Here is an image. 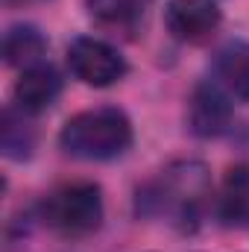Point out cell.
I'll use <instances>...</instances> for the list:
<instances>
[{
	"mask_svg": "<svg viewBox=\"0 0 249 252\" xmlns=\"http://www.w3.org/2000/svg\"><path fill=\"white\" fill-rule=\"evenodd\" d=\"M211 196V173L202 161H173L153 182L138 188L135 208L141 217H164L179 229L190 232Z\"/></svg>",
	"mask_w": 249,
	"mask_h": 252,
	"instance_id": "obj_1",
	"label": "cell"
},
{
	"mask_svg": "<svg viewBox=\"0 0 249 252\" xmlns=\"http://www.w3.org/2000/svg\"><path fill=\"white\" fill-rule=\"evenodd\" d=\"M59 144L67 156L85 161H106L124 156L132 144V124L121 109H88L73 115L59 132Z\"/></svg>",
	"mask_w": 249,
	"mask_h": 252,
	"instance_id": "obj_2",
	"label": "cell"
},
{
	"mask_svg": "<svg viewBox=\"0 0 249 252\" xmlns=\"http://www.w3.org/2000/svg\"><path fill=\"white\" fill-rule=\"evenodd\" d=\"M38 214L53 232L82 238L103 223V193L94 182H64L41 199Z\"/></svg>",
	"mask_w": 249,
	"mask_h": 252,
	"instance_id": "obj_3",
	"label": "cell"
},
{
	"mask_svg": "<svg viewBox=\"0 0 249 252\" xmlns=\"http://www.w3.org/2000/svg\"><path fill=\"white\" fill-rule=\"evenodd\" d=\"M67 64L70 73L94 88H109L126 76V59L103 38L79 35L67 47Z\"/></svg>",
	"mask_w": 249,
	"mask_h": 252,
	"instance_id": "obj_4",
	"label": "cell"
},
{
	"mask_svg": "<svg viewBox=\"0 0 249 252\" xmlns=\"http://www.w3.org/2000/svg\"><path fill=\"white\" fill-rule=\"evenodd\" d=\"M232 100L220 82H199L187 100V126L199 138H217L232 126Z\"/></svg>",
	"mask_w": 249,
	"mask_h": 252,
	"instance_id": "obj_5",
	"label": "cell"
},
{
	"mask_svg": "<svg viewBox=\"0 0 249 252\" xmlns=\"http://www.w3.org/2000/svg\"><path fill=\"white\" fill-rule=\"evenodd\" d=\"M220 21H223V15H220L214 0H173L164 9L167 32L176 41H185V44L208 41L217 32Z\"/></svg>",
	"mask_w": 249,
	"mask_h": 252,
	"instance_id": "obj_6",
	"label": "cell"
},
{
	"mask_svg": "<svg viewBox=\"0 0 249 252\" xmlns=\"http://www.w3.org/2000/svg\"><path fill=\"white\" fill-rule=\"evenodd\" d=\"M62 91V76L53 64L41 62L35 67H27L21 73V79L15 82V103L21 112L27 115H38L44 109H50L56 103Z\"/></svg>",
	"mask_w": 249,
	"mask_h": 252,
	"instance_id": "obj_7",
	"label": "cell"
},
{
	"mask_svg": "<svg viewBox=\"0 0 249 252\" xmlns=\"http://www.w3.org/2000/svg\"><path fill=\"white\" fill-rule=\"evenodd\" d=\"M217 217L229 229L249 223V161H238L226 170L217 196Z\"/></svg>",
	"mask_w": 249,
	"mask_h": 252,
	"instance_id": "obj_8",
	"label": "cell"
},
{
	"mask_svg": "<svg viewBox=\"0 0 249 252\" xmlns=\"http://www.w3.org/2000/svg\"><path fill=\"white\" fill-rule=\"evenodd\" d=\"M217 82L238 100H249V41H229L214 56Z\"/></svg>",
	"mask_w": 249,
	"mask_h": 252,
	"instance_id": "obj_9",
	"label": "cell"
},
{
	"mask_svg": "<svg viewBox=\"0 0 249 252\" xmlns=\"http://www.w3.org/2000/svg\"><path fill=\"white\" fill-rule=\"evenodd\" d=\"M47 56V38L30 27V24H21V27H12L6 35H3V59L12 67H35V64L44 62Z\"/></svg>",
	"mask_w": 249,
	"mask_h": 252,
	"instance_id": "obj_10",
	"label": "cell"
},
{
	"mask_svg": "<svg viewBox=\"0 0 249 252\" xmlns=\"http://www.w3.org/2000/svg\"><path fill=\"white\" fill-rule=\"evenodd\" d=\"M24 115L27 112H21V109H6L3 112V124H0V147H3V156L6 158H15V161L30 158L32 150H35V129L27 124Z\"/></svg>",
	"mask_w": 249,
	"mask_h": 252,
	"instance_id": "obj_11",
	"label": "cell"
},
{
	"mask_svg": "<svg viewBox=\"0 0 249 252\" xmlns=\"http://www.w3.org/2000/svg\"><path fill=\"white\" fill-rule=\"evenodd\" d=\"M85 6L91 18L106 27L129 30L141 18V0H85Z\"/></svg>",
	"mask_w": 249,
	"mask_h": 252,
	"instance_id": "obj_12",
	"label": "cell"
},
{
	"mask_svg": "<svg viewBox=\"0 0 249 252\" xmlns=\"http://www.w3.org/2000/svg\"><path fill=\"white\" fill-rule=\"evenodd\" d=\"M9 6H24V3H38V0H6Z\"/></svg>",
	"mask_w": 249,
	"mask_h": 252,
	"instance_id": "obj_13",
	"label": "cell"
}]
</instances>
